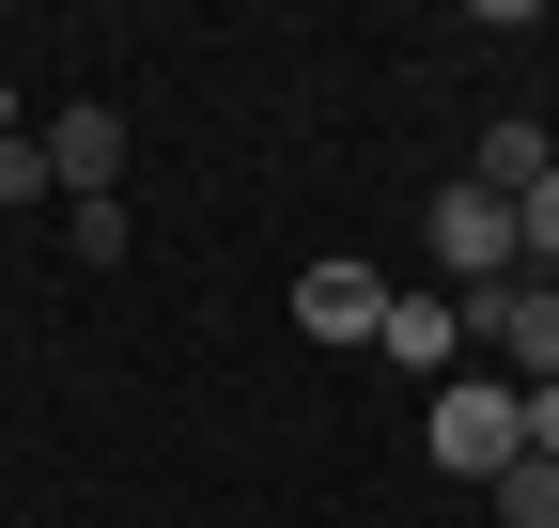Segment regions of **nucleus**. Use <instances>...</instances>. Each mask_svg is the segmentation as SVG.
Returning <instances> with one entry per match:
<instances>
[{
	"mask_svg": "<svg viewBox=\"0 0 559 528\" xmlns=\"http://www.w3.org/2000/svg\"><path fill=\"white\" fill-rule=\"evenodd\" d=\"M419 435H436L451 482H498L513 451H528V388H513V373H451L436 405H419Z\"/></svg>",
	"mask_w": 559,
	"mask_h": 528,
	"instance_id": "1",
	"label": "nucleus"
},
{
	"mask_svg": "<svg viewBox=\"0 0 559 528\" xmlns=\"http://www.w3.org/2000/svg\"><path fill=\"white\" fill-rule=\"evenodd\" d=\"M436 264H451V280L481 296V280H513V264H528V233H513V203H498V187H436Z\"/></svg>",
	"mask_w": 559,
	"mask_h": 528,
	"instance_id": "2",
	"label": "nucleus"
},
{
	"mask_svg": "<svg viewBox=\"0 0 559 528\" xmlns=\"http://www.w3.org/2000/svg\"><path fill=\"white\" fill-rule=\"evenodd\" d=\"M47 187H62V203H124V109H94V94L62 109L47 124Z\"/></svg>",
	"mask_w": 559,
	"mask_h": 528,
	"instance_id": "3",
	"label": "nucleus"
},
{
	"mask_svg": "<svg viewBox=\"0 0 559 528\" xmlns=\"http://www.w3.org/2000/svg\"><path fill=\"white\" fill-rule=\"evenodd\" d=\"M296 326H311V343H373V326H389V280H373V264H311V280H296Z\"/></svg>",
	"mask_w": 559,
	"mask_h": 528,
	"instance_id": "4",
	"label": "nucleus"
},
{
	"mask_svg": "<svg viewBox=\"0 0 559 528\" xmlns=\"http://www.w3.org/2000/svg\"><path fill=\"white\" fill-rule=\"evenodd\" d=\"M373 343H389L404 373H436V388H451V358H466V311H451V296H389V326H373Z\"/></svg>",
	"mask_w": 559,
	"mask_h": 528,
	"instance_id": "5",
	"label": "nucleus"
},
{
	"mask_svg": "<svg viewBox=\"0 0 559 528\" xmlns=\"http://www.w3.org/2000/svg\"><path fill=\"white\" fill-rule=\"evenodd\" d=\"M544 171H559V141H544V124H481V156H466V187H498V203H528Z\"/></svg>",
	"mask_w": 559,
	"mask_h": 528,
	"instance_id": "6",
	"label": "nucleus"
},
{
	"mask_svg": "<svg viewBox=\"0 0 559 528\" xmlns=\"http://www.w3.org/2000/svg\"><path fill=\"white\" fill-rule=\"evenodd\" d=\"M481 497H498V528H559V467H544V451H513Z\"/></svg>",
	"mask_w": 559,
	"mask_h": 528,
	"instance_id": "7",
	"label": "nucleus"
},
{
	"mask_svg": "<svg viewBox=\"0 0 559 528\" xmlns=\"http://www.w3.org/2000/svg\"><path fill=\"white\" fill-rule=\"evenodd\" d=\"M62 249H79V264H124V203H62Z\"/></svg>",
	"mask_w": 559,
	"mask_h": 528,
	"instance_id": "8",
	"label": "nucleus"
},
{
	"mask_svg": "<svg viewBox=\"0 0 559 528\" xmlns=\"http://www.w3.org/2000/svg\"><path fill=\"white\" fill-rule=\"evenodd\" d=\"M0 203H47V141H32V124L0 141Z\"/></svg>",
	"mask_w": 559,
	"mask_h": 528,
	"instance_id": "9",
	"label": "nucleus"
},
{
	"mask_svg": "<svg viewBox=\"0 0 559 528\" xmlns=\"http://www.w3.org/2000/svg\"><path fill=\"white\" fill-rule=\"evenodd\" d=\"M528 451H544V467H559V388H528Z\"/></svg>",
	"mask_w": 559,
	"mask_h": 528,
	"instance_id": "10",
	"label": "nucleus"
},
{
	"mask_svg": "<svg viewBox=\"0 0 559 528\" xmlns=\"http://www.w3.org/2000/svg\"><path fill=\"white\" fill-rule=\"evenodd\" d=\"M0 141H16V79H0Z\"/></svg>",
	"mask_w": 559,
	"mask_h": 528,
	"instance_id": "11",
	"label": "nucleus"
}]
</instances>
